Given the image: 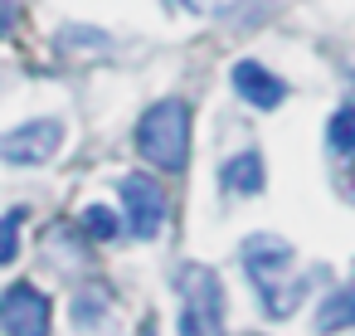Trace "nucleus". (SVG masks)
Wrapping results in <instances>:
<instances>
[{
  "instance_id": "obj_11",
  "label": "nucleus",
  "mask_w": 355,
  "mask_h": 336,
  "mask_svg": "<svg viewBox=\"0 0 355 336\" xmlns=\"http://www.w3.org/2000/svg\"><path fill=\"white\" fill-rule=\"evenodd\" d=\"M83 229H88L93 239H112L122 224H117V215H112L107 205H88V210H83Z\"/></svg>"
},
{
  "instance_id": "obj_9",
  "label": "nucleus",
  "mask_w": 355,
  "mask_h": 336,
  "mask_svg": "<svg viewBox=\"0 0 355 336\" xmlns=\"http://www.w3.org/2000/svg\"><path fill=\"white\" fill-rule=\"evenodd\" d=\"M316 326L321 331H340V326H355V283H345V287H336L326 302H321V312H316Z\"/></svg>"
},
{
  "instance_id": "obj_6",
  "label": "nucleus",
  "mask_w": 355,
  "mask_h": 336,
  "mask_svg": "<svg viewBox=\"0 0 355 336\" xmlns=\"http://www.w3.org/2000/svg\"><path fill=\"white\" fill-rule=\"evenodd\" d=\"M122 210H127V224L137 239H156L161 224H166V200H161V185L151 176H127L122 180Z\"/></svg>"
},
{
  "instance_id": "obj_4",
  "label": "nucleus",
  "mask_w": 355,
  "mask_h": 336,
  "mask_svg": "<svg viewBox=\"0 0 355 336\" xmlns=\"http://www.w3.org/2000/svg\"><path fill=\"white\" fill-rule=\"evenodd\" d=\"M0 331L6 336H49V297L35 283L0 292Z\"/></svg>"
},
{
  "instance_id": "obj_1",
  "label": "nucleus",
  "mask_w": 355,
  "mask_h": 336,
  "mask_svg": "<svg viewBox=\"0 0 355 336\" xmlns=\"http://www.w3.org/2000/svg\"><path fill=\"white\" fill-rule=\"evenodd\" d=\"M292 263H297V258H292V244H282V239H272V234H253V239L243 244V268H248V278H253V287H258V297H263V307H268L272 317L292 312L297 297H302V283L287 278Z\"/></svg>"
},
{
  "instance_id": "obj_8",
  "label": "nucleus",
  "mask_w": 355,
  "mask_h": 336,
  "mask_svg": "<svg viewBox=\"0 0 355 336\" xmlns=\"http://www.w3.org/2000/svg\"><path fill=\"white\" fill-rule=\"evenodd\" d=\"M219 180H224V190H239V195H258V190H263V156H258V151H243V156L224 161Z\"/></svg>"
},
{
  "instance_id": "obj_3",
  "label": "nucleus",
  "mask_w": 355,
  "mask_h": 336,
  "mask_svg": "<svg viewBox=\"0 0 355 336\" xmlns=\"http://www.w3.org/2000/svg\"><path fill=\"white\" fill-rule=\"evenodd\" d=\"M180 336H224V283L214 268H180Z\"/></svg>"
},
{
  "instance_id": "obj_2",
  "label": "nucleus",
  "mask_w": 355,
  "mask_h": 336,
  "mask_svg": "<svg viewBox=\"0 0 355 336\" xmlns=\"http://www.w3.org/2000/svg\"><path fill=\"white\" fill-rule=\"evenodd\" d=\"M137 151L161 171H180L190 151V108L180 98H161L156 108H146L137 127Z\"/></svg>"
},
{
  "instance_id": "obj_5",
  "label": "nucleus",
  "mask_w": 355,
  "mask_h": 336,
  "mask_svg": "<svg viewBox=\"0 0 355 336\" xmlns=\"http://www.w3.org/2000/svg\"><path fill=\"white\" fill-rule=\"evenodd\" d=\"M59 146H64V127L54 117H44V122H25V127L0 137V161H10V166H44Z\"/></svg>"
},
{
  "instance_id": "obj_12",
  "label": "nucleus",
  "mask_w": 355,
  "mask_h": 336,
  "mask_svg": "<svg viewBox=\"0 0 355 336\" xmlns=\"http://www.w3.org/2000/svg\"><path fill=\"white\" fill-rule=\"evenodd\" d=\"M331 146L336 151H355V108H340L336 117H331Z\"/></svg>"
},
{
  "instance_id": "obj_13",
  "label": "nucleus",
  "mask_w": 355,
  "mask_h": 336,
  "mask_svg": "<svg viewBox=\"0 0 355 336\" xmlns=\"http://www.w3.org/2000/svg\"><path fill=\"white\" fill-rule=\"evenodd\" d=\"M175 10H190V15H214V10H224V6H234V0H171Z\"/></svg>"
},
{
  "instance_id": "obj_14",
  "label": "nucleus",
  "mask_w": 355,
  "mask_h": 336,
  "mask_svg": "<svg viewBox=\"0 0 355 336\" xmlns=\"http://www.w3.org/2000/svg\"><path fill=\"white\" fill-rule=\"evenodd\" d=\"M15 25V10H10V0H0V35H6Z\"/></svg>"
},
{
  "instance_id": "obj_7",
  "label": "nucleus",
  "mask_w": 355,
  "mask_h": 336,
  "mask_svg": "<svg viewBox=\"0 0 355 336\" xmlns=\"http://www.w3.org/2000/svg\"><path fill=\"white\" fill-rule=\"evenodd\" d=\"M234 88H239V98L243 103H253V108H277L282 98H287V88H282V78H272L263 64H253V59H243V64H234Z\"/></svg>"
},
{
  "instance_id": "obj_10",
  "label": "nucleus",
  "mask_w": 355,
  "mask_h": 336,
  "mask_svg": "<svg viewBox=\"0 0 355 336\" xmlns=\"http://www.w3.org/2000/svg\"><path fill=\"white\" fill-rule=\"evenodd\" d=\"M20 219H25V210L0 215V263H15V253H20Z\"/></svg>"
}]
</instances>
